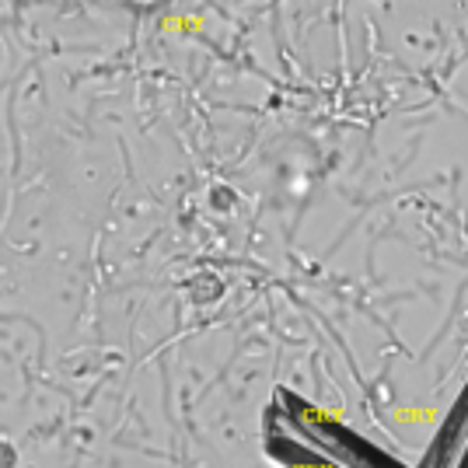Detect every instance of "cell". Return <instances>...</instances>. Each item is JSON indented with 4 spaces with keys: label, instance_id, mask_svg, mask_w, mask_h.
<instances>
[{
    "label": "cell",
    "instance_id": "1",
    "mask_svg": "<svg viewBox=\"0 0 468 468\" xmlns=\"http://www.w3.org/2000/svg\"><path fill=\"white\" fill-rule=\"evenodd\" d=\"M395 419H402V423H430V419H437V409H395Z\"/></svg>",
    "mask_w": 468,
    "mask_h": 468
}]
</instances>
